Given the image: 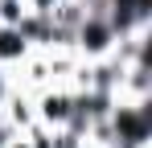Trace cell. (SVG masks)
<instances>
[{
  "instance_id": "obj_1",
  "label": "cell",
  "mask_w": 152,
  "mask_h": 148,
  "mask_svg": "<svg viewBox=\"0 0 152 148\" xmlns=\"http://www.w3.org/2000/svg\"><path fill=\"white\" fill-rule=\"evenodd\" d=\"M21 45H25V37H21V29H4V33H0V53H4V58H12V53H21Z\"/></svg>"
},
{
  "instance_id": "obj_2",
  "label": "cell",
  "mask_w": 152,
  "mask_h": 148,
  "mask_svg": "<svg viewBox=\"0 0 152 148\" xmlns=\"http://www.w3.org/2000/svg\"><path fill=\"white\" fill-rule=\"evenodd\" d=\"M82 41H86L91 49L107 45V29H103V25H86V29H82Z\"/></svg>"
},
{
  "instance_id": "obj_3",
  "label": "cell",
  "mask_w": 152,
  "mask_h": 148,
  "mask_svg": "<svg viewBox=\"0 0 152 148\" xmlns=\"http://www.w3.org/2000/svg\"><path fill=\"white\" fill-rule=\"evenodd\" d=\"M45 115L50 119H66L70 115V99H45Z\"/></svg>"
},
{
  "instance_id": "obj_4",
  "label": "cell",
  "mask_w": 152,
  "mask_h": 148,
  "mask_svg": "<svg viewBox=\"0 0 152 148\" xmlns=\"http://www.w3.org/2000/svg\"><path fill=\"white\" fill-rule=\"evenodd\" d=\"M4 17H8V21H17V17H21V8H17V0H4Z\"/></svg>"
},
{
  "instance_id": "obj_5",
  "label": "cell",
  "mask_w": 152,
  "mask_h": 148,
  "mask_svg": "<svg viewBox=\"0 0 152 148\" xmlns=\"http://www.w3.org/2000/svg\"><path fill=\"white\" fill-rule=\"evenodd\" d=\"M0 144H4V132H0Z\"/></svg>"
},
{
  "instance_id": "obj_6",
  "label": "cell",
  "mask_w": 152,
  "mask_h": 148,
  "mask_svg": "<svg viewBox=\"0 0 152 148\" xmlns=\"http://www.w3.org/2000/svg\"><path fill=\"white\" fill-rule=\"evenodd\" d=\"M0 91H4V86H0Z\"/></svg>"
}]
</instances>
